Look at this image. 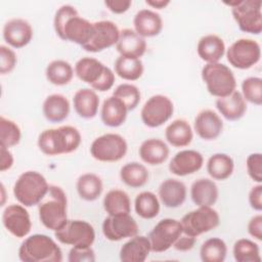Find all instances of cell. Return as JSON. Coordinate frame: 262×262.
<instances>
[{"label": "cell", "instance_id": "obj_1", "mask_svg": "<svg viewBox=\"0 0 262 262\" xmlns=\"http://www.w3.org/2000/svg\"><path fill=\"white\" fill-rule=\"evenodd\" d=\"M53 28L56 35L63 41L86 45L93 35V23L79 15L77 9L70 5H61L55 12Z\"/></svg>", "mask_w": 262, "mask_h": 262}, {"label": "cell", "instance_id": "obj_2", "mask_svg": "<svg viewBox=\"0 0 262 262\" xmlns=\"http://www.w3.org/2000/svg\"><path fill=\"white\" fill-rule=\"evenodd\" d=\"M82 141L80 131L70 125L42 131L37 140L39 149L46 156L71 154L78 149Z\"/></svg>", "mask_w": 262, "mask_h": 262}, {"label": "cell", "instance_id": "obj_3", "mask_svg": "<svg viewBox=\"0 0 262 262\" xmlns=\"http://www.w3.org/2000/svg\"><path fill=\"white\" fill-rule=\"evenodd\" d=\"M68 199L63 189L50 185L46 196L38 205L39 219L44 227L52 231L61 228L68 221Z\"/></svg>", "mask_w": 262, "mask_h": 262}, {"label": "cell", "instance_id": "obj_4", "mask_svg": "<svg viewBox=\"0 0 262 262\" xmlns=\"http://www.w3.org/2000/svg\"><path fill=\"white\" fill-rule=\"evenodd\" d=\"M18 258L24 262H61L62 251L50 236L35 233L21 243Z\"/></svg>", "mask_w": 262, "mask_h": 262}, {"label": "cell", "instance_id": "obj_5", "mask_svg": "<svg viewBox=\"0 0 262 262\" xmlns=\"http://www.w3.org/2000/svg\"><path fill=\"white\" fill-rule=\"evenodd\" d=\"M74 71L82 82L89 84L95 91L105 92L115 84V73L94 57L80 58L75 63Z\"/></svg>", "mask_w": 262, "mask_h": 262}, {"label": "cell", "instance_id": "obj_6", "mask_svg": "<svg viewBox=\"0 0 262 262\" xmlns=\"http://www.w3.org/2000/svg\"><path fill=\"white\" fill-rule=\"evenodd\" d=\"M46 178L37 171L21 173L13 185V195L23 206L29 208L37 206L49 190Z\"/></svg>", "mask_w": 262, "mask_h": 262}, {"label": "cell", "instance_id": "obj_7", "mask_svg": "<svg viewBox=\"0 0 262 262\" xmlns=\"http://www.w3.org/2000/svg\"><path fill=\"white\" fill-rule=\"evenodd\" d=\"M201 75L208 92L217 98L229 95L236 88L234 74L224 63H206Z\"/></svg>", "mask_w": 262, "mask_h": 262}, {"label": "cell", "instance_id": "obj_8", "mask_svg": "<svg viewBox=\"0 0 262 262\" xmlns=\"http://www.w3.org/2000/svg\"><path fill=\"white\" fill-rule=\"evenodd\" d=\"M231 7V13L241 31L259 35L262 32V1L232 0L224 1Z\"/></svg>", "mask_w": 262, "mask_h": 262}, {"label": "cell", "instance_id": "obj_9", "mask_svg": "<svg viewBox=\"0 0 262 262\" xmlns=\"http://www.w3.org/2000/svg\"><path fill=\"white\" fill-rule=\"evenodd\" d=\"M128 150L125 138L117 133H106L96 137L90 145V154L98 162L114 163L122 160Z\"/></svg>", "mask_w": 262, "mask_h": 262}, {"label": "cell", "instance_id": "obj_10", "mask_svg": "<svg viewBox=\"0 0 262 262\" xmlns=\"http://www.w3.org/2000/svg\"><path fill=\"white\" fill-rule=\"evenodd\" d=\"M184 234L198 237L216 228L220 223L218 212L212 207H198L186 213L180 220Z\"/></svg>", "mask_w": 262, "mask_h": 262}, {"label": "cell", "instance_id": "obj_11", "mask_svg": "<svg viewBox=\"0 0 262 262\" xmlns=\"http://www.w3.org/2000/svg\"><path fill=\"white\" fill-rule=\"evenodd\" d=\"M56 239L72 247H91L95 241L94 227L85 220H68L66 224L54 231Z\"/></svg>", "mask_w": 262, "mask_h": 262}, {"label": "cell", "instance_id": "obj_12", "mask_svg": "<svg viewBox=\"0 0 262 262\" xmlns=\"http://www.w3.org/2000/svg\"><path fill=\"white\" fill-rule=\"evenodd\" d=\"M227 61L235 69L248 70L259 62L261 47L253 39L242 38L234 41L226 50Z\"/></svg>", "mask_w": 262, "mask_h": 262}, {"label": "cell", "instance_id": "obj_13", "mask_svg": "<svg viewBox=\"0 0 262 262\" xmlns=\"http://www.w3.org/2000/svg\"><path fill=\"white\" fill-rule=\"evenodd\" d=\"M174 113L172 100L163 94L150 96L143 104L140 118L142 123L149 128H157L170 120Z\"/></svg>", "mask_w": 262, "mask_h": 262}, {"label": "cell", "instance_id": "obj_14", "mask_svg": "<svg viewBox=\"0 0 262 262\" xmlns=\"http://www.w3.org/2000/svg\"><path fill=\"white\" fill-rule=\"evenodd\" d=\"M181 234L182 226L179 220L172 218L160 220L147 235L151 252L163 253L168 251Z\"/></svg>", "mask_w": 262, "mask_h": 262}, {"label": "cell", "instance_id": "obj_15", "mask_svg": "<svg viewBox=\"0 0 262 262\" xmlns=\"http://www.w3.org/2000/svg\"><path fill=\"white\" fill-rule=\"evenodd\" d=\"M102 233L112 242L130 238L138 233V224L130 214L107 215L102 222Z\"/></svg>", "mask_w": 262, "mask_h": 262}, {"label": "cell", "instance_id": "obj_16", "mask_svg": "<svg viewBox=\"0 0 262 262\" xmlns=\"http://www.w3.org/2000/svg\"><path fill=\"white\" fill-rule=\"evenodd\" d=\"M27 207L21 204L8 205L2 213V224L5 229L17 238L26 237L32 229V221Z\"/></svg>", "mask_w": 262, "mask_h": 262}, {"label": "cell", "instance_id": "obj_17", "mask_svg": "<svg viewBox=\"0 0 262 262\" xmlns=\"http://www.w3.org/2000/svg\"><path fill=\"white\" fill-rule=\"evenodd\" d=\"M93 35L91 40L82 48L87 52H100L117 44L120 30L112 20H98L93 23Z\"/></svg>", "mask_w": 262, "mask_h": 262}, {"label": "cell", "instance_id": "obj_18", "mask_svg": "<svg viewBox=\"0 0 262 262\" xmlns=\"http://www.w3.org/2000/svg\"><path fill=\"white\" fill-rule=\"evenodd\" d=\"M33 28L24 18H11L5 23L2 31L4 41L11 47L19 49L27 46L33 38Z\"/></svg>", "mask_w": 262, "mask_h": 262}, {"label": "cell", "instance_id": "obj_19", "mask_svg": "<svg viewBox=\"0 0 262 262\" xmlns=\"http://www.w3.org/2000/svg\"><path fill=\"white\" fill-rule=\"evenodd\" d=\"M204 157L194 149H183L175 154L169 163V170L176 176L191 175L203 167Z\"/></svg>", "mask_w": 262, "mask_h": 262}, {"label": "cell", "instance_id": "obj_20", "mask_svg": "<svg viewBox=\"0 0 262 262\" xmlns=\"http://www.w3.org/2000/svg\"><path fill=\"white\" fill-rule=\"evenodd\" d=\"M193 129L200 138L210 141L219 137L223 130V122L216 112L204 110L196 115Z\"/></svg>", "mask_w": 262, "mask_h": 262}, {"label": "cell", "instance_id": "obj_21", "mask_svg": "<svg viewBox=\"0 0 262 262\" xmlns=\"http://www.w3.org/2000/svg\"><path fill=\"white\" fill-rule=\"evenodd\" d=\"M116 49L121 56L128 58H140L146 51V41L132 29L120 31Z\"/></svg>", "mask_w": 262, "mask_h": 262}, {"label": "cell", "instance_id": "obj_22", "mask_svg": "<svg viewBox=\"0 0 262 262\" xmlns=\"http://www.w3.org/2000/svg\"><path fill=\"white\" fill-rule=\"evenodd\" d=\"M160 202L167 208H178L186 200V186L177 179L168 178L164 180L158 189Z\"/></svg>", "mask_w": 262, "mask_h": 262}, {"label": "cell", "instance_id": "obj_23", "mask_svg": "<svg viewBox=\"0 0 262 262\" xmlns=\"http://www.w3.org/2000/svg\"><path fill=\"white\" fill-rule=\"evenodd\" d=\"M134 31L142 38L158 36L163 30V19L161 15L151 9L139 10L133 18Z\"/></svg>", "mask_w": 262, "mask_h": 262}, {"label": "cell", "instance_id": "obj_24", "mask_svg": "<svg viewBox=\"0 0 262 262\" xmlns=\"http://www.w3.org/2000/svg\"><path fill=\"white\" fill-rule=\"evenodd\" d=\"M151 252L147 236L134 235L120 249V260L123 262H144Z\"/></svg>", "mask_w": 262, "mask_h": 262}, {"label": "cell", "instance_id": "obj_25", "mask_svg": "<svg viewBox=\"0 0 262 262\" xmlns=\"http://www.w3.org/2000/svg\"><path fill=\"white\" fill-rule=\"evenodd\" d=\"M215 105L221 116L228 121H237L247 112V101L237 90H234L225 97L217 98Z\"/></svg>", "mask_w": 262, "mask_h": 262}, {"label": "cell", "instance_id": "obj_26", "mask_svg": "<svg viewBox=\"0 0 262 262\" xmlns=\"http://www.w3.org/2000/svg\"><path fill=\"white\" fill-rule=\"evenodd\" d=\"M138 154L143 163L150 166H158L166 162L170 150L164 140L160 138H148L142 141Z\"/></svg>", "mask_w": 262, "mask_h": 262}, {"label": "cell", "instance_id": "obj_27", "mask_svg": "<svg viewBox=\"0 0 262 262\" xmlns=\"http://www.w3.org/2000/svg\"><path fill=\"white\" fill-rule=\"evenodd\" d=\"M217 184L209 178H200L190 186V198L198 207H212L218 200Z\"/></svg>", "mask_w": 262, "mask_h": 262}, {"label": "cell", "instance_id": "obj_28", "mask_svg": "<svg viewBox=\"0 0 262 262\" xmlns=\"http://www.w3.org/2000/svg\"><path fill=\"white\" fill-rule=\"evenodd\" d=\"M225 44L222 38L215 34L203 36L196 45L199 57L207 63L219 62L225 54Z\"/></svg>", "mask_w": 262, "mask_h": 262}, {"label": "cell", "instance_id": "obj_29", "mask_svg": "<svg viewBox=\"0 0 262 262\" xmlns=\"http://www.w3.org/2000/svg\"><path fill=\"white\" fill-rule=\"evenodd\" d=\"M128 110L124 102L112 95L105 98L100 108V119L102 123L112 128L120 127L127 119Z\"/></svg>", "mask_w": 262, "mask_h": 262}, {"label": "cell", "instance_id": "obj_30", "mask_svg": "<svg viewBox=\"0 0 262 262\" xmlns=\"http://www.w3.org/2000/svg\"><path fill=\"white\" fill-rule=\"evenodd\" d=\"M74 110L80 118L93 119L98 112L99 97L95 90L90 88L79 89L73 97Z\"/></svg>", "mask_w": 262, "mask_h": 262}, {"label": "cell", "instance_id": "obj_31", "mask_svg": "<svg viewBox=\"0 0 262 262\" xmlns=\"http://www.w3.org/2000/svg\"><path fill=\"white\" fill-rule=\"evenodd\" d=\"M71 111L69 99L62 94L48 95L42 104V113L45 119L51 123H60L64 121Z\"/></svg>", "mask_w": 262, "mask_h": 262}, {"label": "cell", "instance_id": "obj_32", "mask_svg": "<svg viewBox=\"0 0 262 262\" xmlns=\"http://www.w3.org/2000/svg\"><path fill=\"white\" fill-rule=\"evenodd\" d=\"M165 138L174 147L187 146L193 138L192 128L186 120L176 119L166 127Z\"/></svg>", "mask_w": 262, "mask_h": 262}, {"label": "cell", "instance_id": "obj_33", "mask_svg": "<svg viewBox=\"0 0 262 262\" xmlns=\"http://www.w3.org/2000/svg\"><path fill=\"white\" fill-rule=\"evenodd\" d=\"M234 162L230 156L223 152L212 155L207 162V172L212 179L225 180L231 176Z\"/></svg>", "mask_w": 262, "mask_h": 262}, {"label": "cell", "instance_id": "obj_34", "mask_svg": "<svg viewBox=\"0 0 262 262\" xmlns=\"http://www.w3.org/2000/svg\"><path fill=\"white\" fill-rule=\"evenodd\" d=\"M76 189L79 196L87 202L97 200L103 189L101 178L94 173L82 174L76 182Z\"/></svg>", "mask_w": 262, "mask_h": 262}, {"label": "cell", "instance_id": "obj_35", "mask_svg": "<svg viewBox=\"0 0 262 262\" xmlns=\"http://www.w3.org/2000/svg\"><path fill=\"white\" fill-rule=\"evenodd\" d=\"M103 209L107 215L130 214L131 201L128 193L122 189H111L103 198Z\"/></svg>", "mask_w": 262, "mask_h": 262}, {"label": "cell", "instance_id": "obj_36", "mask_svg": "<svg viewBox=\"0 0 262 262\" xmlns=\"http://www.w3.org/2000/svg\"><path fill=\"white\" fill-rule=\"evenodd\" d=\"M120 178L123 183L132 188H139L146 184L149 178L148 171L143 164L130 162L120 170Z\"/></svg>", "mask_w": 262, "mask_h": 262}, {"label": "cell", "instance_id": "obj_37", "mask_svg": "<svg viewBox=\"0 0 262 262\" xmlns=\"http://www.w3.org/2000/svg\"><path fill=\"white\" fill-rule=\"evenodd\" d=\"M75 71L72 64L63 59H55L49 62L45 70V76L49 83L55 86H63L69 84Z\"/></svg>", "mask_w": 262, "mask_h": 262}, {"label": "cell", "instance_id": "obj_38", "mask_svg": "<svg viewBox=\"0 0 262 262\" xmlns=\"http://www.w3.org/2000/svg\"><path fill=\"white\" fill-rule=\"evenodd\" d=\"M160 200L151 191L139 192L134 200L135 213L142 219H154L160 213Z\"/></svg>", "mask_w": 262, "mask_h": 262}, {"label": "cell", "instance_id": "obj_39", "mask_svg": "<svg viewBox=\"0 0 262 262\" xmlns=\"http://www.w3.org/2000/svg\"><path fill=\"white\" fill-rule=\"evenodd\" d=\"M144 67L140 58L119 56L115 61V73L123 80L136 81L141 78Z\"/></svg>", "mask_w": 262, "mask_h": 262}, {"label": "cell", "instance_id": "obj_40", "mask_svg": "<svg viewBox=\"0 0 262 262\" xmlns=\"http://www.w3.org/2000/svg\"><path fill=\"white\" fill-rule=\"evenodd\" d=\"M227 255V246L220 237H211L205 241L200 249L203 262H223Z\"/></svg>", "mask_w": 262, "mask_h": 262}, {"label": "cell", "instance_id": "obj_41", "mask_svg": "<svg viewBox=\"0 0 262 262\" xmlns=\"http://www.w3.org/2000/svg\"><path fill=\"white\" fill-rule=\"evenodd\" d=\"M233 258L236 262H260V248L258 244L249 238L237 239L232 248Z\"/></svg>", "mask_w": 262, "mask_h": 262}, {"label": "cell", "instance_id": "obj_42", "mask_svg": "<svg viewBox=\"0 0 262 262\" xmlns=\"http://www.w3.org/2000/svg\"><path fill=\"white\" fill-rule=\"evenodd\" d=\"M21 132L18 125L12 120L0 117V145L4 147H12L19 143Z\"/></svg>", "mask_w": 262, "mask_h": 262}, {"label": "cell", "instance_id": "obj_43", "mask_svg": "<svg viewBox=\"0 0 262 262\" xmlns=\"http://www.w3.org/2000/svg\"><path fill=\"white\" fill-rule=\"evenodd\" d=\"M113 95L121 99L126 105L128 112L133 111L140 102L141 94L137 86L129 83H123L116 87Z\"/></svg>", "mask_w": 262, "mask_h": 262}, {"label": "cell", "instance_id": "obj_44", "mask_svg": "<svg viewBox=\"0 0 262 262\" xmlns=\"http://www.w3.org/2000/svg\"><path fill=\"white\" fill-rule=\"evenodd\" d=\"M242 95L246 101L262 104V79L260 77H248L242 82Z\"/></svg>", "mask_w": 262, "mask_h": 262}, {"label": "cell", "instance_id": "obj_45", "mask_svg": "<svg viewBox=\"0 0 262 262\" xmlns=\"http://www.w3.org/2000/svg\"><path fill=\"white\" fill-rule=\"evenodd\" d=\"M247 172L250 178L257 182H262V155L260 152H254L248 156L246 160Z\"/></svg>", "mask_w": 262, "mask_h": 262}, {"label": "cell", "instance_id": "obj_46", "mask_svg": "<svg viewBox=\"0 0 262 262\" xmlns=\"http://www.w3.org/2000/svg\"><path fill=\"white\" fill-rule=\"evenodd\" d=\"M17 62L15 52L8 46H0V74L6 75L11 73Z\"/></svg>", "mask_w": 262, "mask_h": 262}, {"label": "cell", "instance_id": "obj_47", "mask_svg": "<svg viewBox=\"0 0 262 262\" xmlns=\"http://www.w3.org/2000/svg\"><path fill=\"white\" fill-rule=\"evenodd\" d=\"M95 252L92 247H72L69 252V262H94Z\"/></svg>", "mask_w": 262, "mask_h": 262}, {"label": "cell", "instance_id": "obj_48", "mask_svg": "<svg viewBox=\"0 0 262 262\" xmlns=\"http://www.w3.org/2000/svg\"><path fill=\"white\" fill-rule=\"evenodd\" d=\"M249 204L257 212L262 211V184L258 183L253 186L249 192Z\"/></svg>", "mask_w": 262, "mask_h": 262}, {"label": "cell", "instance_id": "obj_49", "mask_svg": "<svg viewBox=\"0 0 262 262\" xmlns=\"http://www.w3.org/2000/svg\"><path fill=\"white\" fill-rule=\"evenodd\" d=\"M249 234L257 241H262V215L257 214L253 216L248 223Z\"/></svg>", "mask_w": 262, "mask_h": 262}, {"label": "cell", "instance_id": "obj_50", "mask_svg": "<svg viewBox=\"0 0 262 262\" xmlns=\"http://www.w3.org/2000/svg\"><path fill=\"white\" fill-rule=\"evenodd\" d=\"M104 5L107 9L116 14L125 13L130 6L132 5V1L130 0H106L104 1Z\"/></svg>", "mask_w": 262, "mask_h": 262}, {"label": "cell", "instance_id": "obj_51", "mask_svg": "<svg viewBox=\"0 0 262 262\" xmlns=\"http://www.w3.org/2000/svg\"><path fill=\"white\" fill-rule=\"evenodd\" d=\"M195 242H196V237L184 234L182 232V234L174 243L173 248L179 252H187V251H190L194 247Z\"/></svg>", "mask_w": 262, "mask_h": 262}, {"label": "cell", "instance_id": "obj_52", "mask_svg": "<svg viewBox=\"0 0 262 262\" xmlns=\"http://www.w3.org/2000/svg\"><path fill=\"white\" fill-rule=\"evenodd\" d=\"M0 150H1V159H0V171L4 172L6 170H9L14 163V158L12 154L10 152L9 148L1 146L0 145Z\"/></svg>", "mask_w": 262, "mask_h": 262}, {"label": "cell", "instance_id": "obj_53", "mask_svg": "<svg viewBox=\"0 0 262 262\" xmlns=\"http://www.w3.org/2000/svg\"><path fill=\"white\" fill-rule=\"evenodd\" d=\"M145 4L150 6L151 8L164 9L170 4V1L169 0H146Z\"/></svg>", "mask_w": 262, "mask_h": 262}, {"label": "cell", "instance_id": "obj_54", "mask_svg": "<svg viewBox=\"0 0 262 262\" xmlns=\"http://www.w3.org/2000/svg\"><path fill=\"white\" fill-rule=\"evenodd\" d=\"M1 195H2L1 206H4V203H5V187H4L3 183H1Z\"/></svg>", "mask_w": 262, "mask_h": 262}]
</instances>
